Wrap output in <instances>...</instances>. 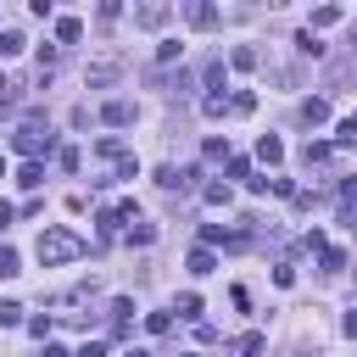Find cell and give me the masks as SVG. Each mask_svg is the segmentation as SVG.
Listing matches in <instances>:
<instances>
[{"instance_id":"obj_1","label":"cell","mask_w":357,"mask_h":357,"mask_svg":"<svg viewBox=\"0 0 357 357\" xmlns=\"http://www.w3.org/2000/svg\"><path fill=\"white\" fill-rule=\"evenodd\" d=\"M11 145H17L28 162H33V156H45V151H56V134L45 128V112H28V117H22V128L11 134Z\"/></svg>"},{"instance_id":"obj_2","label":"cell","mask_w":357,"mask_h":357,"mask_svg":"<svg viewBox=\"0 0 357 357\" xmlns=\"http://www.w3.org/2000/svg\"><path fill=\"white\" fill-rule=\"evenodd\" d=\"M73 257H84V240H78L73 229H45V234H39V262H45V268H61V262H73Z\"/></svg>"},{"instance_id":"obj_3","label":"cell","mask_w":357,"mask_h":357,"mask_svg":"<svg viewBox=\"0 0 357 357\" xmlns=\"http://www.w3.org/2000/svg\"><path fill=\"white\" fill-rule=\"evenodd\" d=\"M117 73H123V56H95V61H89V73H84V78H89V89H100V84H112V78H117Z\"/></svg>"},{"instance_id":"obj_4","label":"cell","mask_w":357,"mask_h":357,"mask_svg":"<svg viewBox=\"0 0 357 357\" xmlns=\"http://www.w3.org/2000/svg\"><path fill=\"white\" fill-rule=\"evenodd\" d=\"M134 22H139V28H162V22H167V6H162V0H145V6H134Z\"/></svg>"},{"instance_id":"obj_5","label":"cell","mask_w":357,"mask_h":357,"mask_svg":"<svg viewBox=\"0 0 357 357\" xmlns=\"http://www.w3.org/2000/svg\"><path fill=\"white\" fill-rule=\"evenodd\" d=\"M156 184H162V190H190V184H195V167H162Z\"/></svg>"},{"instance_id":"obj_6","label":"cell","mask_w":357,"mask_h":357,"mask_svg":"<svg viewBox=\"0 0 357 357\" xmlns=\"http://www.w3.org/2000/svg\"><path fill=\"white\" fill-rule=\"evenodd\" d=\"M100 117H106L112 128H128V123H134V106H128V100H106V106H100Z\"/></svg>"},{"instance_id":"obj_7","label":"cell","mask_w":357,"mask_h":357,"mask_svg":"<svg viewBox=\"0 0 357 357\" xmlns=\"http://www.w3.org/2000/svg\"><path fill=\"white\" fill-rule=\"evenodd\" d=\"M184 17H190V28H212V22H218V11H212V6H201V0H195V6H184Z\"/></svg>"},{"instance_id":"obj_8","label":"cell","mask_w":357,"mask_h":357,"mask_svg":"<svg viewBox=\"0 0 357 357\" xmlns=\"http://www.w3.org/2000/svg\"><path fill=\"white\" fill-rule=\"evenodd\" d=\"M301 123H329V100H301Z\"/></svg>"},{"instance_id":"obj_9","label":"cell","mask_w":357,"mask_h":357,"mask_svg":"<svg viewBox=\"0 0 357 357\" xmlns=\"http://www.w3.org/2000/svg\"><path fill=\"white\" fill-rule=\"evenodd\" d=\"M78 33H84L78 17H61V22H56V39H61V45H78Z\"/></svg>"},{"instance_id":"obj_10","label":"cell","mask_w":357,"mask_h":357,"mask_svg":"<svg viewBox=\"0 0 357 357\" xmlns=\"http://www.w3.org/2000/svg\"><path fill=\"white\" fill-rule=\"evenodd\" d=\"M257 156H262V162H279V156H284V145H279L273 134H262V139H257Z\"/></svg>"},{"instance_id":"obj_11","label":"cell","mask_w":357,"mask_h":357,"mask_svg":"<svg viewBox=\"0 0 357 357\" xmlns=\"http://www.w3.org/2000/svg\"><path fill=\"white\" fill-rule=\"evenodd\" d=\"M39 178H45V167H39V162H22V173H17V184H22V190H39Z\"/></svg>"},{"instance_id":"obj_12","label":"cell","mask_w":357,"mask_h":357,"mask_svg":"<svg viewBox=\"0 0 357 357\" xmlns=\"http://www.w3.org/2000/svg\"><path fill=\"white\" fill-rule=\"evenodd\" d=\"M22 45H28V39H22V33H17V28H0V56H17V50H22Z\"/></svg>"},{"instance_id":"obj_13","label":"cell","mask_w":357,"mask_h":357,"mask_svg":"<svg viewBox=\"0 0 357 357\" xmlns=\"http://www.w3.org/2000/svg\"><path fill=\"white\" fill-rule=\"evenodd\" d=\"M251 106H257V95H251V89H240V95H229V112H234V117H245Z\"/></svg>"},{"instance_id":"obj_14","label":"cell","mask_w":357,"mask_h":357,"mask_svg":"<svg viewBox=\"0 0 357 357\" xmlns=\"http://www.w3.org/2000/svg\"><path fill=\"white\" fill-rule=\"evenodd\" d=\"M301 156H307V167H318V162H329V145H324V139H307Z\"/></svg>"},{"instance_id":"obj_15","label":"cell","mask_w":357,"mask_h":357,"mask_svg":"<svg viewBox=\"0 0 357 357\" xmlns=\"http://www.w3.org/2000/svg\"><path fill=\"white\" fill-rule=\"evenodd\" d=\"M151 240H156L151 223H128V245H151Z\"/></svg>"},{"instance_id":"obj_16","label":"cell","mask_w":357,"mask_h":357,"mask_svg":"<svg viewBox=\"0 0 357 357\" xmlns=\"http://www.w3.org/2000/svg\"><path fill=\"white\" fill-rule=\"evenodd\" d=\"M212 268H218V262H212V251H206V245H201V251H190V273H212Z\"/></svg>"},{"instance_id":"obj_17","label":"cell","mask_w":357,"mask_h":357,"mask_svg":"<svg viewBox=\"0 0 357 357\" xmlns=\"http://www.w3.org/2000/svg\"><path fill=\"white\" fill-rule=\"evenodd\" d=\"M229 61H234V67H245V73H251V67H257V61H262V56H257V50H251V45H240V50H234V56H229Z\"/></svg>"},{"instance_id":"obj_18","label":"cell","mask_w":357,"mask_h":357,"mask_svg":"<svg viewBox=\"0 0 357 357\" xmlns=\"http://www.w3.org/2000/svg\"><path fill=\"white\" fill-rule=\"evenodd\" d=\"M201 112H206V117H223V112H229V95H206Z\"/></svg>"},{"instance_id":"obj_19","label":"cell","mask_w":357,"mask_h":357,"mask_svg":"<svg viewBox=\"0 0 357 357\" xmlns=\"http://www.w3.org/2000/svg\"><path fill=\"white\" fill-rule=\"evenodd\" d=\"M234 351H240V357H257V351H262V335H240Z\"/></svg>"},{"instance_id":"obj_20","label":"cell","mask_w":357,"mask_h":357,"mask_svg":"<svg viewBox=\"0 0 357 357\" xmlns=\"http://www.w3.org/2000/svg\"><path fill=\"white\" fill-rule=\"evenodd\" d=\"M0 324H6V329L22 324V301H0Z\"/></svg>"},{"instance_id":"obj_21","label":"cell","mask_w":357,"mask_h":357,"mask_svg":"<svg viewBox=\"0 0 357 357\" xmlns=\"http://www.w3.org/2000/svg\"><path fill=\"white\" fill-rule=\"evenodd\" d=\"M329 22H340V11H335V6H318V11H312V28H329Z\"/></svg>"},{"instance_id":"obj_22","label":"cell","mask_w":357,"mask_h":357,"mask_svg":"<svg viewBox=\"0 0 357 357\" xmlns=\"http://www.w3.org/2000/svg\"><path fill=\"white\" fill-rule=\"evenodd\" d=\"M229 178H245V184H251V162H245V156H229Z\"/></svg>"},{"instance_id":"obj_23","label":"cell","mask_w":357,"mask_h":357,"mask_svg":"<svg viewBox=\"0 0 357 357\" xmlns=\"http://www.w3.org/2000/svg\"><path fill=\"white\" fill-rule=\"evenodd\" d=\"M95 151H100V156H106V162H123V145H117V139H100V145H95Z\"/></svg>"},{"instance_id":"obj_24","label":"cell","mask_w":357,"mask_h":357,"mask_svg":"<svg viewBox=\"0 0 357 357\" xmlns=\"http://www.w3.org/2000/svg\"><path fill=\"white\" fill-rule=\"evenodd\" d=\"M206 201L212 206H229V184H206Z\"/></svg>"},{"instance_id":"obj_25","label":"cell","mask_w":357,"mask_h":357,"mask_svg":"<svg viewBox=\"0 0 357 357\" xmlns=\"http://www.w3.org/2000/svg\"><path fill=\"white\" fill-rule=\"evenodd\" d=\"M346 268V251H324V273H340Z\"/></svg>"},{"instance_id":"obj_26","label":"cell","mask_w":357,"mask_h":357,"mask_svg":"<svg viewBox=\"0 0 357 357\" xmlns=\"http://www.w3.org/2000/svg\"><path fill=\"white\" fill-rule=\"evenodd\" d=\"M201 312V296H178V318H195Z\"/></svg>"},{"instance_id":"obj_27","label":"cell","mask_w":357,"mask_h":357,"mask_svg":"<svg viewBox=\"0 0 357 357\" xmlns=\"http://www.w3.org/2000/svg\"><path fill=\"white\" fill-rule=\"evenodd\" d=\"M145 324H151V335H167V329H173V318H167V312H151Z\"/></svg>"},{"instance_id":"obj_28","label":"cell","mask_w":357,"mask_h":357,"mask_svg":"<svg viewBox=\"0 0 357 357\" xmlns=\"http://www.w3.org/2000/svg\"><path fill=\"white\" fill-rule=\"evenodd\" d=\"M6 273H17V251H11V245H0V279H6Z\"/></svg>"},{"instance_id":"obj_29","label":"cell","mask_w":357,"mask_h":357,"mask_svg":"<svg viewBox=\"0 0 357 357\" xmlns=\"http://www.w3.org/2000/svg\"><path fill=\"white\" fill-rule=\"evenodd\" d=\"M335 139H340V145H357V117H346V123H340V134H335Z\"/></svg>"},{"instance_id":"obj_30","label":"cell","mask_w":357,"mask_h":357,"mask_svg":"<svg viewBox=\"0 0 357 357\" xmlns=\"http://www.w3.org/2000/svg\"><path fill=\"white\" fill-rule=\"evenodd\" d=\"M340 329H346V335L357 340V312H346V324H340Z\"/></svg>"},{"instance_id":"obj_31","label":"cell","mask_w":357,"mask_h":357,"mask_svg":"<svg viewBox=\"0 0 357 357\" xmlns=\"http://www.w3.org/2000/svg\"><path fill=\"white\" fill-rule=\"evenodd\" d=\"M11 218H17V212H11L6 201H0V229H11Z\"/></svg>"},{"instance_id":"obj_32","label":"cell","mask_w":357,"mask_h":357,"mask_svg":"<svg viewBox=\"0 0 357 357\" xmlns=\"http://www.w3.org/2000/svg\"><path fill=\"white\" fill-rule=\"evenodd\" d=\"M45 357H73V351L67 346H45Z\"/></svg>"},{"instance_id":"obj_33","label":"cell","mask_w":357,"mask_h":357,"mask_svg":"<svg viewBox=\"0 0 357 357\" xmlns=\"http://www.w3.org/2000/svg\"><path fill=\"white\" fill-rule=\"evenodd\" d=\"M128 357H151V351H128Z\"/></svg>"},{"instance_id":"obj_34","label":"cell","mask_w":357,"mask_h":357,"mask_svg":"<svg viewBox=\"0 0 357 357\" xmlns=\"http://www.w3.org/2000/svg\"><path fill=\"white\" fill-rule=\"evenodd\" d=\"M351 45H357V28H351Z\"/></svg>"}]
</instances>
